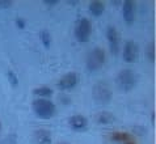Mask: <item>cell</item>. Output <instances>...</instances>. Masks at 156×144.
<instances>
[{
	"instance_id": "cell-1",
	"label": "cell",
	"mask_w": 156,
	"mask_h": 144,
	"mask_svg": "<svg viewBox=\"0 0 156 144\" xmlns=\"http://www.w3.org/2000/svg\"><path fill=\"white\" fill-rule=\"evenodd\" d=\"M33 111L41 119H50L55 115L57 107L53 101L47 98H37L33 102Z\"/></svg>"
},
{
	"instance_id": "cell-2",
	"label": "cell",
	"mask_w": 156,
	"mask_h": 144,
	"mask_svg": "<svg viewBox=\"0 0 156 144\" xmlns=\"http://www.w3.org/2000/svg\"><path fill=\"white\" fill-rule=\"evenodd\" d=\"M136 75L131 69H122L115 77V84L118 86V89L122 92H130L131 89L135 88L136 85Z\"/></svg>"
},
{
	"instance_id": "cell-3",
	"label": "cell",
	"mask_w": 156,
	"mask_h": 144,
	"mask_svg": "<svg viewBox=\"0 0 156 144\" xmlns=\"http://www.w3.org/2000/svg\"><path fill=\"white\" fill-rule=\"evenodd\" d=\"M92 97L100 105H106L113 98V92L106 83H97L92 88Z\"/></svg>"
},
{
	"instance_id": "cell-4",
	"label": "cell",
	"mask_w": 156,
	"mask_h": 144,
	"mask_svg": "<svg viewBox=\"0 0 156 144\" xmlns=\"http://www.w3.org/2000/svg\"><path fill=\"white\" fill-rule=\"evenodd\" d=\"M105 51L101 47H94L93 50L89 51L88 56H87V68L89 71H98L105 64Z\"/></svg>"
},
{
	"instance_id": "cell-5",
	"label": "cell",
	"mask_w": 156,
	"mask_h": 144,
	"mask_svg": "<svg viewBox=\"0 0 156 144\" xmlns=\"http://www.w3.org/2000/svg\"><path fill=\"white\" fill-rule=\"evenodd\" d=\"M92 34V24L88 19H80L75 26V38L79 42H88Z\"/></svg>"
},
{
	"instance_id": "cell-6",
	"label": "cell",
	"mask_w": 156,
	"mask_h": 144,
	"mask_svg": "<svg viewBox=\"0 0 156 144\" xmlns=\"http://www.w3.org/2000/svg\"><path fill=\"white\" fill-rule=\"evenodd\" d=\"M139 58V47L134 41H127L123 47V60L127 63H135Z\"/></svg>"
},
{
	"instance_id": "cell-7",
	"label": "cell",
	"mask_w": 156,
	"mask_h": 144,
	"mask_svg": "<svg viewBox=\"0 0 156 144\" xmlns=\"http://www.w3.org/2000/svg\"><path fill=\"white\" fill-rule=\"evenodd\" d=\"M79 81V76L76 72H68L66 75H63L58 81V88L62 90H70L72 88H75Z\"/></svg>"
},
{
	"instance_id": "cell-8",
	"label": "cell",
	"mask_w": 156,
	"mask_h": 144,
	"mask_svg": "<svg viewBox=\"0 0 156 144\" xmlns=\"http://www.w3.org/2000/svg\"><path fill=\"white\" fill-rule=\"evenodd\" d=\"M122 13L125 23L131 25L135 21V12H136V4L134 0H125L122 4Z\"/></svg>"
},
{
	"instance_id": "cell-9",
	"label": "cell",
	"mask_w": 156,
	"mask_h": 144,
	"mask_svg": "<svg viewBox=\"0 0 156 144\" xmlns=\"http://www.w3.org/2000/svg\"><path fill=\"white\" fill-rule=\"evenodd\" d=\"M106 37H108V42H109L112 54H114V55L118 54V51H119V34L114 26H109V28H108Z\"/></svg>"
},
{
	"instance_id": "cell-10",
	"label": "cell",
	"mask_w": 156,
	"mask_h": 144,
	"mask_svg": "<svg viewBox=\"0 0 156 144\" xmlns=\"http://www.w3.org/2000/svg\"><path fill=\"white\" fill-rule=\"evenodd\" d=\"M53 142V136L51 132L46 128L36 130L33 134V143L34 144H51Z\"/></svg>"
},
{
	"instance_id": "cell-11",
	"label": "cell",
	"mask_w": 156,
	"mask_h": 144,
	"mask_svg": "<svg viewBox=\"0 0 156 144\" xmlns=\"http://www.w3.org/2000/svg\"><path fill=\"white\" fill-rule=\"evenodd\" d=\"M68 123H70L71 127L75 131H83L88 127V119L83 115H73L68 119Z\"/></svg>"
},
{
	"instance_id": "cell-12",
	"label": "cell",
	"mask_w": 156,
	"mask_h": 144,
	"mask_svg": "<svg viewBox=\"0 0 156 144\" xmlns=\"http://www.w3.org/2000/svg\"><path fill=\"white\" fill-rule=\"evenodd\" d=\"M113 142L121 143V144H136L135 139H134L130 134H125V132H114L112 135Z\"/></svg>"
},
{
	"instance_id": "cell-13",
	"label": "cell",
	"mask_w": 156,
	"mask_h": 144,
	"mask_svg": "<svg viewBox=\"0 0 156 144\" xmlns=\"http://www.w3.org/2000/svg\"><path fill=\"white\" fill-rule=\"evenodd\" d=\"M104 11H105V4L100 0H94V2L89 3V12L94 17H100L104 13Z\"/></svg>"
},
{
	"instance_id": "cell-14",
	"label": "cell",
	"mask_w": 156,
	"mask_h": 144,
	"mask_svg": "<svg viewBox=\"0 0 156 144\" xmlns=\"http://www.w3.org/2000/svg\"><path fill=\"white\" fill-rule=\"evenodd\" d=\"M114 121V115L109 111H101L96 115V122L100 125H110Z\"/></svg>"
},
{
	"instance_id": "cell-15",
	"label": "cell",
	"mask_w": 156,
	"mask_h": 144,
	"mask_svg": "<svg viewBox=\"0 0 156 144\" xmlns=\"http://www.w3.org/2000/svg\"><path fill=\"white\" fill-rule=\"evenodd\" d=\"M33 93L36 94L38 98H49L50 96L53 94V89H51L50 86L42 85V86H38V88L34 89Z\"/></svg>"
},
{
	"instance_id": "cell-16",
	"label": "cell",
	"mask_w": 156,
	"mask_h": 144,
	"mask_svg": "<svg viewBox=\"0 0 156 144\" xmlns=\"http://www.w3.org/2000/svg\"><path fill=\"white\" fill-rule=\"evenodd\" d=\"M146 58L150 60V62H155V42L151 41L148 45L146 46Z\"/></svg>"
},
{
	"instance_id": "cell-17",
	"label": "cell",
	"mask_w": 156,
	"mask_h": 144,
	"mask_svg": "<svg viewBox=\"0 0 156 144\" xmlns=\"http://www.w3.org/2000/svg\"><path fill=\"white\" fill-rule=\"evenodd\" d=\"M40 37H41V42L43 43V46L50 47V45H51V34L47 32V30H43V32H41Z\"/></svg>"
},
{
	"instance_id": "cell-18",
	"label": "cell",
	"mask_w": 156,
	"mask_h": 144,
	"mask_svg": "<svg viewBox=\"0 0 156 144\" xmlns=\"http://www.w3.org/2000/svg\"><path fill=\"white\" fill-rule=\"evenodd\" d=\"M8 80H9V83H11V84L13 85V86L19 85V77H17L16 73H15L13 71H11V69L8 71Z\"/></svg>"
},
{
	"instance_id": "cell-19",
	"label": "cell",
	"mask_w": 156,
	"mask_h": 144,
	"mask_svg": "<svg viewBox=\"0 0 156 144\" xmlns=\"http://www.w3.org/2000/svg\"><path fill=\"white\" fill-rule=\"evenodd\" d=\"M3 144H17V138L16 135H9L3 140Z\"/></svg>"
},
{
	"instance_id": "cell-20",
	"label": "cell",
	"mask_w": 156,
	"mask_h": 144,
	"mask_svg": "<svg viewBox=\"0 0 156 144\" xmlns=\"http://www.w3.org/2000/svg\"><path fill=\"white\" fill-rule=\"evenodd\" d=\"M12 4H13V2H11V0H0V8H3V9L11 8Z\"/></svg>"
},
{
	"instance_id": "cell-21",
	"label": "cell",
	"mask_w": 156,
	"mask_h": 144,
	"mask_svg": "<svg viewBox=\"0 0 156 144\" xmlns=\"http://www.w3.org/2000/svg\"><path fill=\"white\" fill-rule=\"evenodd\" d=\"M16 26L19 29H24L25 28V21L23 20V19H17L16 20Z\"/></svg>"
},
{
	"instance_id": "cell-22",
	"label": "cell",
	"mask_w": 156,
	"mask_h": 144,
	"mask_svg": "<svg viewBox=\"0 0 156 144\" xmlns=\"http://www.w3.org/2000/svg\"><path fill=\"white\" fill-rule=\"evenodd\" d=\"M58 3H59L58 0H45V4H49V5H55Z\"/></svg>"
},
{
	"instance_id": "cell-23",
	"label": "cell",
	"mask_w": 156,
	"mask_h": 144,
	"mask_svg": "<svg viewBox=\"0 0 156 144\" xmlns=\"http://www.w3.org/2000/svg\"><path fill=\"white\" fill-rule=\"evenodd\" d=\"M68 4H72V5H75V4H77V2H71V0H68Z\"/></svg>"
},
{
	"instance_id": "cell-24",
	"label": "cell",
	"mask_w": 156,
	"mask_h": 144,
	"mask_svg": "<svg viewBox=\"0 0 156 144\" xmlns=\"http://www.w3.org/2000/svg\"><path fill=\"white\" fill-rule=\"evenodd\" d=\"M0 131H2V122H0Z\"/></svg>"
},
{
	"instance_id": "cell-25",
	"label": "cell",
	"mask_w": 156,
	"mask_h": 144,
	"mask_svg": "<svg viewBox=\"0 0 156 144\" xmlns=\"http://www.w3.org/2000/svg\"><path fill=\"white\" fill-rule=\"evenodd\" d=\"M59 144H67V143H59Z\"/></svg>"
}]
</instances>
